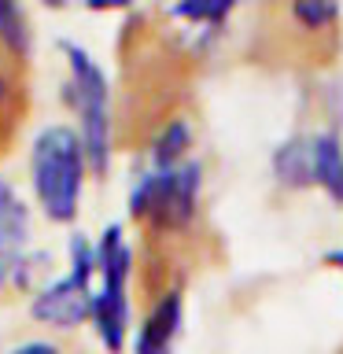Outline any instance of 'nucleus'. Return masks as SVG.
I'll use <instances>...</instances> for the list:
<instances>
[{"mask_svg":"<svg viewBox=\"0 0 343 354\" xmlns=\"http://www.w3.org/2000/svg\"><path fill=\"white\" fill-rule=\"evenodd\" d=\"M129 218L140 229L144 248L163 251L185 266V254L199 240V166L185 159L144 174L129 196Z\"/></svg>","mask_w":343,"mask_h":354,"instance_id":"1","label":"nucleus"},{"mask_svg":"<svg viewBox=\"0 0 343 354\" xmlns=\"http://www.w3.org/2000/svg\"><path fill=\"white\" fill-rule=\"evenodd\" d=\"M343 44L340 0H273L262 11V48L284 66H328Z\"/></svg>","mask_w":343,"mask_h":354,"instance_id":"2","label":"nucleus"},{"mask_svg":"<svg viewBox=\"0 0 343 354\" xmlns=\"http://www.w3.org/2000/svg\"><path fill=\"white\" fill-rule=\"evenodd\" d=\"M89 170V155L82 133L74 126H48L33 144L30 185L41 214L55 225H71L82 210V185Z\"/></svg>","mask_w":343,"mask_h":354,"instance_id":"3","label":"nucleus"},{"mask_svg":"<svg viewBox=\"0 0 343 354\" xmlns=\"http://www.w3.org/2000/svg\"><path fill=\"white\" fill-rule=\"evenodd\" d=\"M66 59V104L77 118L85 155H89V174L104 177L111 166V144H115V118H111V85L100 63L85 48L66 41L63 44Z\"/></svg>","mask_w":343,"mask_h":354,"instance_id":"4","label":"nucleus"},{"mask_svg":"<svg viewBox=\"0 0 343 354\" xmlns=\"http://www.w3.org/2000/svg\"><path fill=\"white\" fill-rule=\"evenodd\" d=\"M133 248L118 225L96 243V292H93V325L107 354H122L129 339V281H133Z\"/></svg>","mask_w":343,"mask_h":354,"instance_id":"5","label":"nucleus"},{"mask_svg":"<svg viewBox=\"0 0 343 354\" xmlns=\"http://www.w3.org/2000/svg\"><path fill=\"white\" fill-rule=\"evenodd\" d=\"M33 273L30 259V214L15 196L0 203V295L26 292Z\"/></svg>","mask_w":343,"mask_h":354,"instance_id":"6","label":"nucleus"},{"mask_svg":"<svg viewBox=\"0 0 343 354\" xmlns=\"http://www.w3.org/2000/svg\"><path fill=\"white\" fill-rule=\"evenodd\" d=\"M30 118V74L26 55L0 44V159L15 148Z\"/></svg>","mask_w":343,"mask_h":354,"instance_id":"7","label":"nucleus"},{"mask_svg":"<svg viewBox=\"0 0 343 354\" xmlns=\"http://www.w3.org/2000/svg\"><path fill=\"white\" fill-rule=\"evenodd\" d=\"M177 332H181V288H174V292H166L144 306V321L137 325L133 354H170Z\"/></svg>","mask_w":343,"mask_h":354,"instance_id":"8","label":"nucleus"},{"mask_svg":"<svg viewBox=\"0 0 343 354\" xmlns=\"http://www.w3.org/2000/svg\"><path fill=\"white\" fill-rule=\"evenodd\" d=\"M310 177L336 203H343V148L336 133H314L310 137Z\"/></svg>","mask_w":343,"mask_h":354,"instance_id":"9","label":"nucleus"},{"mask_svg":"<svg viewBox=\"0 0 343 354\" xmlns=\"http://www.w3.org/2000/svg\"><path fill=\"white\" fill-rule=\"evenodd\" d=\"M237 11V0H174L170 15L188 22V26H203V30H218L225 26V19Z\"/></svg>","mask_w":343,"mask_h":354,"instance_id":"10","label":"nucleus"},{"mask_svg":"<svg viewBox=\"0 0 343 354\" xmlns=\"http://www.w3.org/2000/svg\"><path fill=\"white\" fill-rule=\"evenodd\" d=\"M0 44L19 55L30 52V30H26V19H22L19 0H0Z\"/></svg>","mask_w":343,"mask_h":354,"instance_id":"11","label":"nucleus"},{"mask_svg":"<svg viewBox=\"0 0 343 354\" xmlns=\"http://www.w3.org/2000/svg\"><path fill=\"white\" fill-rule=\"evenodd\" d=\"M0 354H66V347L55 336H37V339H22L15 347H4Z\"/></svg>","mask_w":343,"mask_h":354,"instance_id":"12","label":"nucleus"},{"mask_svg":"<svg viewBox=\"0 0 343 354\" xmlns=\"http://www.w3.org/2000/svg\"><path fill=\"white\" fill-rule=\"evenodd\" d=\"M82 4L89 11H126V8L137 4V0H82Z\"/></svg>","mask_w":343,"mask_h":354,"instance_id":"13","label":"nucleus"},{"mask_svg":"<svg viewBox=\"0 0 343 354\" xmlns=\"http://www.w3.org/2000/svg\"><path fill=\"white\" fill-rule=\"evenodd\" d=\"M11 196H15V192H11V188H8L4 181H0V203H4V199H11Z\"/></svg>","mask_w":343,"mask_h":354,"instance_id":"14","label":"nucleus"},{"mask_svg":"<svg viewBox=\"0 0 343 354\" xmlns=\"http://www.w3.org/2000/svg\"><path fill=\"white\" fill-rule=\"evenodd\" d=\"M41 4H44V8H63L66 0H41Z\"/></svg>","mask_w":343,"mask_h":354,"instance_id":"15","label":"nucleus"}]
</instances>
